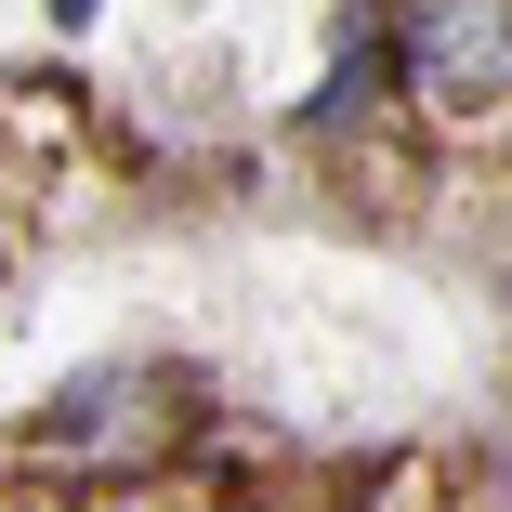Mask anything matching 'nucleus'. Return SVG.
Segmentation results:
<instances>
[{"mask_svg":"<svg viewBox=\"0 0 512 512\" xmlns=\"http://www.w3.org/2000/svg\"><path fill=\"white\" fill-rule=\"evenodd\" d=\"M407 92L434 119L512 106V0H407Z\"/></svg>","mask_w":512,"mask_h":512,"instance_id":"nucleus-1","label":"nucleus"}]
</instances>
